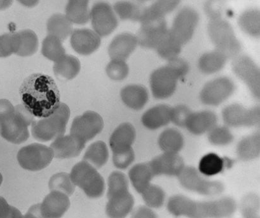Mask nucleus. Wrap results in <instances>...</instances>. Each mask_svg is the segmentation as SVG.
<instances>
[{
	"label": "nucleus",
	"instance_id": "nucleus-10",
	"mask_svg": "<svg viewBox=\"0 0 260 218\" xmlns=\"http://www.w3.org/2000/svg\"><path fill=\"white\" fill-rule=\"evenodd\" d=\"M54 158V153L50 147L39 143L23 147L17 155L19 166L31 172L40 171L47 168Z\"/></svg>",
	"mask_w": 260,
	"mask_h": 218
},
{
	"label": "nucleus",
	"instance_id": "nucleus-35",
	"mask_svg": "<svg viewBox=\"0 0 260 218\" xmlns=\"http://www.w3.org/2000/svg\"><path fill=\"white\" fill-rule=\"evenodd\" d=\"M109 159V151L107 144L98 141L90 144L85 151L83 160L88 162L95 169H101L107 164Z\"/></svg>",
	"mask_w": 260,
	"mask_h": 218
},
{
	"label": "nucleus",
	"instance_id": "nucleus-62",
	"mask_svg": "<svg viewBox=\"0 0 260 218\" xmlns=\"http://www.w3.org/2000/svg\"><path fill=\"white\" fill-rule=\"evenodd\" d=\"M137 1L140 2H146L149 1V0H137Z\"/></svg>",
	"mask_w": 260,
	"mask_h": 218
},
{
	"label": "nucleus",
	"instance_id": "nucleus-6",
	"mask_svg": "<svg viewBox=\"0 0 260 218\" xmlns=\"http://www.w3.org/2000/svg\"><path fill=\"white\" fill-rule=\"evenodd\" d=\"M70 176L75 186L80 187L90 199H99L104 194L105 182L98 170L82 160L73 167Z\"/></svg>",
	"mask_w": 260,
	"mask_h": 218
},
{
	"label": "nucleus",
	"instance_id": "nucleus-46",
	"mask_svg": "<svg viewBox=\"0 0 260 218\" xmlns=\"http://www.w3.org/2000/svg\"><path fill=\"white\" fill-rule=\"evenodd\" d=\"M20 46L18 33L0 35V58H7L16 54Z\"/></svg>",
	"mask_w": 260,
	"mask_h": 218
},
{
	"label": "nucleus",
	"instance_id": "nucleus-44",
	"mask_svg": "<svg viewBox=\"0 0 260 218\" xmlns=\"http://www.w3.org/2000/svg\"><path fill=\"white\" fill-rule=\"evenodd\" d=\"M209 143L216 146H225L233 142L234 137L229 127L216 125L208 133Z\"/></svg>",
	"mask_w": 260,
	"mask_h": 218
},
{
	"label": "nucleus",
	"instance_id": "nucleus-11",
	"mask_svg": "<svg viewBox=\"0 0 260 218\" xmlns=\"http://www.w3.org/2000/svg\"><path fill=\"white\" fill-rule=\"evenodd\" d=\"M104 128V121L99 114L94 111H86L73 120L70 129V135L85 146Z\"/></svg>",
	"mask_w": 260,
	"mask_h": 218
},
{
	"label": "nucleus",
	"instance_id": "nucleus-30",
	"mask_svg": "<svg viewBox=\"0 0 260 218\" xmlns=\"http://www.w3.org/2000/svg\"><path fill=\"white\" fill-rule=\"evenodd\" d=\"M227 60L225 56L216 49L205 52L199 59V70L204 74H214L223 69Z\"/></svg>",
	"mask_w": 260,
	"mask_h": 218
},
{
	"label": "nucleus",
	"instance_id": "nucleus-23",
	"mask_svg": "<svg viewBox=\"0 0 260 218\" xmlns=\"http://www.w3.org/2000/svg\"><path fill=\"white\" fill-rule=\"evenodd\" d=\"M181 0H155L153 4L144 8L140 24L161 21L167 15L178 8Z\"/></svg>",
	"mask_w": 260,
	"mask_h": 218
},
{
	"label": "nucleus",
	"instance_id": "nucleus-24",
	"mask_svg": "<svg viewBox=\"0 0 260 218\" xmlns=\"http://www.w3.org/2000/svg\"><path fill=\"white\" fill-rule=\"evenodd\" d=\"M218 117L211 111H203L191 113L186 122L185 128L189 132L195 135L208 133L217 125Z\"/></svg>",
	"mask_w": 260,
	"mask_h": 218
},
{
	"label": "nucleus",
	"instance_id": "nucleus-51",
	"mask_svg": "<svg viewBox=\"0 0 260 218\" xmlns=\"http://www.w3.org/2000/svg\"><path fill=\"white\" fill-rule=\"evenodd\" d=\"M260 200L258 195L250 193L242 198L239 204L241 213L257 211L259 212Z\"/></svg>",
	"mask_w": 260,
	"mask_h": 218
},
{
	"label": "nucleus",
	"instance_id": "nucleus-27",
	"mask_svg": "<svg viewBox=\"0 0 260 218\" xmlns=\"http://www.w3.org/2000/svg\"><path fill=\"white\" fill-rule=\"evenodd\" d=\"M120 97L127 107L140 111L147 103L149 94L146 88L138 85L125 86L120 91Z\"/></svg>",
	"mask_w": 260,
	"mask_h": 218
},
{
	"label": "nucleus",
	"instance_id": "nucleus-16",
	"mask_svg": "<svg viewBox=\"0 0 260 218\" xmlns=\"http://www.w3.org/2000/svg\"><path fill=\"white\" fill-rule=\"evenodd\" d=\"M169 28L165 19L141 24L136 35L138 45L145 49H155L164 38L168 35Z\"/></svg>",
	"mask_w": 260,
	"mask_h": 218
},
{
	"label": "nucleus",
	"instance_id": "nucleus-41",
	"mask_svg": "<svg viewBox=\"0 0 260 218\" xmlns=\"http://www.w3.org/2000/svg\"><path fill=\"white\" fill-rule=\"evenodd\" d=\"M182 47L171 36L169 32L168 35L156 47L155 50L159 57L169 62L179 57Z\"/></svg>",
	"mask_w": 260,
	"mask_h": 218
},
{
	"label": "nucleus",
	"instance_id": "nucleus-37",
	"mask_svg": "<svg viewBox=\"0 0 260 218\" xmlns=\"http://www.w3.org/2000/svg\"><path fill=\"white\" fill-rule=\"evenodd\" d=\"M117 17L123 21L140 22L145 7L135 2L122 0L113 7Z\"/></svg>",
	"mask_w": 260,
	"mask_h": 218
},
{
	"label": "nucleus",
	"instance_id": "nucleus-38",
	"mask_svg": "<svg viewBox=\"0 0 260 218\" xmlns=\"http://www.w3.org/2000/svg\"><path fill=\"white\" fill-rule=\"evenodd\" d=\"M62 42L58 38L48 35L42 42V54L47 59L56 62L66 55Z\"/></svg>",
	"mask_w": 260,
	"mask_h": 218
},
{
	"label": "nucleus",
	"instance_id": "nucleus-2",
	"mask_svg": "<svg viewBox=\"0 0 260 218\" xmlns=\"http://www.w3.org/2000/svg\"><path fill=\"white\" fill-rule=\"evenodd\" d=\"M237 208L236 200L230 197L197 201L177 194L169 198L167 202V209L171 215L187 218H229L236 213Z\"/></svg>",
	"mask_w": 260,
	"mask_h": 218
},
{
	"label": "nucleus",
	"instance_id": "nucleus-9",
	"mask_svg": "<svg viewBox=\"0 0 260 218\" xmlns=\"http://www.w3.org/2000/svg\"><path fill=\"white\" fill-rule=\"evenodd\" d=\"M232 70L236 77L248 88L256 100L260 98V70L249 56L239 54L232 59Z\"/></svg>",
	"mask_w": 260,
	"mask_h": 218
},
{
	"label": "nucleus",
	"instance_id": "nucleus-4",
	"mask_svg": "<svg viewBox=\"0 0 260 218\" xmlns=\"http://www.w3.org/2000/svg\"><path fill=\"white\" fill-rule=\"evenodd\" d=\"M70 118V109L67 104L60 103L59 107L48 117L34 121L31 133L38 141L47 143L64 135Z\"/></svg>",
	"mask_w": 260,
	"mask_h": 218
},
{
	"label": "nucleus",
	"instance_id": "nucleus-18",
	"mask_svg": "<svg viewBox=\"0 0 260 218\" xmlns=\"http://www.w3.org/2000/svg\"><path fill=\"white\" fill-rule=\"evenodd\" d=\"M70 43L73 49L78 54L89 56L99 49L102 37L94 30L78 29L70 35Z\"/></svg>",
	"mask_w": 260,
	"mask_h": 218
},
{
	"label": "nucleus",
	"instance_id": "nucleus-45",
	"mask_svg": "<svg viewBox=\"0 0 260 218\" xmlns=\"http://www.w3.org/2000/svg\"><path fill=\"white\" fill-rule=\"evenodd\" d=\"M108 198L128 192L127 177L122 172H113L108 177Z\"/></svg>",
	"mask_w": 260,
	"mask_h": 218
},
{
	"label": "nucleus",
	"instance_id": "nucleus-61",
	"mask_svg": "<svg viewBox=\"0 0 260 218\" xmlns=\"http://www.w3.org/2000/svg\"><path fill=\"white\" fill-rule=\"evenodd\" d=\"M2 182H3V176H2V174L0 173V186H1Z\"/></svg>",
	"mask_w": 260,
	"mask_h": 218
},
{
	"label": "nucleus",
	"instance_id": "nucleus-47",
	"mask_svg": "<svg viewBox=\"0 0 260 218\" xmlns=\"http://www.w3.org/2000/svg\"><path fill=\"white\" fill-rule=\"evenodd\" d=\"M106 73L110 79L121 81L127 77L129 68L125 61L112 60L106 67Z\"/></svg>",
	"mask_w": 260,
	"mask_h": 218
},
{
	"label": "nucleus",
	"instance_id": "nucleus-3",
	"mask_svg": "<svg viewBox=\"0 0 260 218\" xmlns=\"http://www.w3.org/2000/svg\"><path fill=\"white\" fill-rule=\"evenodd\" d=\"M34 121L23 105L16 106L13 111L0 117V135L9 143H24L29 138L28 128Z\"/></svg>",
	"mask_w": 260,
	"mask_h": 218
},
{
	"label": "nucleus",
	"instance_id": "nucleus-56",
	"mask_svg": "<svg viewBox=\"0 0 260 218\" xmlns=\"http://www.w3.org/2000/svg\"><path fill=\"white\" fill-rule=\"evenodd\" d=\"M24 218H44L40 210V204H35L29 208Z\"/></svg>",
	"mask_w": 260,
	"mask_h": 218
},
{
	"label": "nucleus",
	"instance_id": "nucleus-49",
	"mask_svg": "<svg viewBox=\"0 0 260 218\" xmlns=\"http://www.w3.org/2000/svg\"><path fill=\"white\" fill-rule=\"evenodd\" d=\"M224 8V0H207L204 11L210 20L222 18Z\"/></svg>",
	"mask_w": 260,
	"mask_h": 218
},
{
	"label": "nucleus",
	"instance_id": "nucleus-12",
	"mask_svg": "<svg viewBox=\"0 0 260 218\" xmlns=\"http://www.w3.org/2000/svg\"><path fill=\"white\" fill-rule=\"evenodd\" d=\"M221 116L228 127H253L259 125L260 108L259 106L246 108L241 104L232 103L223 109Z\"/></svg>",
	"mask_w": 260,
	"mask_h": 218
},
{
	"label": "nucleus",
	"instance_id": "nucleus-17",
	"mask_svg": "<svg viewBox=\"0 0 260 218\" xmlns=\"http://www.w3.org/2000/svg\"><path fill=\"white\" fill-rule=\"evenodd\" d=\"M154 177H178L185 167L182 157L179 154L163 153L148 162Z\"/></svg>",
	"mask_w": 260,
	"mask_h": 218
},
{
	"label": "nucleus",
	"instance_id": "nucleus-40",
	"mask_svg": "<svg viewBox=\"0 0 260 218\" xmlns=\"http://www.w3.org/2000/svg\"><path fill=\"white\" fill-rule=\"evenodd\" d=\"M20 46L17 55L21 57H31L36 53L39 48V39L32 30H24L18 32Z\"/></svg>",
	"mask_w": 260,
	"mask_h": 218
},
{
	"label": "nucleus",
	"instance_id": "nucleus-50",
	"mask_svg": "<svg viewBox=\"0 0 260 218\" xmlns=\"http://www.w3.org/2000/svg\"><path fill=\"white\" fill-rule=\"evenodd\" d=\"M135 159V153L133 149L131 148L123 153L113 154V164L116 168L125 170L132 165Z\"/></svg>",
	"mask_w": 260,
	"mask_h": 218
},
{
	"label": "nucleus",
	"instance_id": "nucleus-28",
	"mask_svg": "<svg viewBox=\"0 0 260 218\" xmlns=\"http://www.w3.org/2000/svg\"><path fill=\"white\" fill-rule=\"evenodd\" d=\"M236 154L240 160L249 161L259 158L260 134L259 132L245 137L237 144Z\"/></svg>",
	"mask_w": 260,
	"mask_h": 218
},
{
	"label": "nucleus",
	"instance_id": "nucleus-48",
	"mask_svg": "<svg viewBox=\"0 0 260 218\" xmlns=\"http://www.w3.org/2000/svg\"><path fill=\"white\" fill-rule=\"evenodd\" d=\"M192 111L184 105H178L171 107V122L179 127H185L188 118Z\"/></svg>",
	"mask_w": 260,
	"mask_h": 218
},
{
	"label": "nucleus",
	"instance_id": "nucleus-26",
	"mask_svg": "<svg viewBox=\"0 0 260 218\" xmlns=\"http://www.w3.org/2000/svg\"><path fill=\"white\" fill-rule=\"evenodd\" d=\"M171 107L160 104L148 109L141 117V123L145 128L155 130L171 122Z\"/></svg>",
	"mask_w": 260,
	"mask_h": 218
},
{
	"label": "nucleus",
	"instance_id": "nucleus-22",
	"mask_svg": "<svg viewBox=\"0 0 260 218\" xmlns=\"http://www.w3.org/2000/svg\"><path fill=\"white\" fill-rule=\"evenodd\" d=\"M135 199L129 191L108 198L106 213L109 218H126L132 212Z\"/></svg>",
	"mask_w": 260,
	"mask_h": 218
},
{
	"label": "nucleus",
	"instance_id": "nucleus-60",
	"mask_svg": "<svg viewBox=\"0 0 260 218\" xmlns=\"http://www.w3.org/2000/svg\"><path fill=\"white\" fill-rule=\"evenodd\" d=\"M242 218H259V213L242 215Z\"/></svg>",
	"mask_w": 260,
	"mask_h": 218
},
{
	"label": "nucleus",
	"instance_id": "nucleus-8",
	"mask_svg": "<svg viewBox=\"0 0 260 218\" xmlns=\"http://www.w3.org/2000/svg\"><path fill=\"white\" fill-rule=\"evenodd\" d=\"M199 20V14L195 9L190 7H183L176 14L171 28H169V34L183 46L192 39Z\"/></svg>",
	"mask_w": 260,
	"mask_h": 218
},
{
	"label": "nucleus",
	"instance_id": "nucleus-57",
	"mask_svg": "<svg viewBox=\"0 0 260 218\" xmlns=\"http://www.w3.org/2000/svg\"><path fill=\"white\" fill-rule=\"evenodd\" d=\"M22 6L28 8H32L39 4V0H17Z\"/></svg>",
	"mask_w": 260,
	"mask_h": 218
},
{
	"label": "nucleus",
	"instance_id": "nucleus-42",
	"mask_svg": "<svg viewBox=\"0 0 260 218\" xmlns=\"http://www.w3.org/2000/svg\"><path fill=\"white\" fill-rule=\"evenodd\" d=\"M141 195L145 205L151 209H160L165 203L166 193L157 185L151 184Z\"/></svg>",
	"mask_w": 260,
	"mask_h": 218
},
{
	"label": "nucleus",
	"instance_id": "nucleus-59",
	"mask_svg": "<svg viewBox=\"0 0 260 218\" xmlns=\"http://www.w3.org/2000/svg\"><path fill=\"white\" fill-rule=\"evenodd\" d=\"M13 3V0H0V11L9 9Z\"/></svg>",
	"mask_w": 260,
	"mask_h": 218
},
{
	"label": "nucleus",
	"instance_id": "nucleus-36",
	"mask_svg": "<svg viewBox=\"0 0 260 218\" xmlns=\"http://www.w3.org/2000/svg\"><path fill=\"white\" fill-rule=\"evenodd\" d=\"M240 29L250 37L259 38L260 35V12L258 9L246 10L238 18Z\"/></svg>",
	"mask_w": 260,
	"mask_h": 218
},
{
	"label": "nucleus",
	"instance_id": "nucleus-20",
	"mask_svg": "<svg viewBox=\"0 0 260 218\" xmlns=\"http://www.w3.org/2000/svg\"><path fill=\"white\" fill-rule=\"evenodd\" d=\"M138 46L137 38L130 33L118 35L108 47V54L112 60L126 61Z\"/></svg>",
	"mask_w": 260,
	"mask_h": 218
},
{
	"label": "nucleus",
	"instance_id": "nucleus-31",
	"mask_svg": "<svg viewBox=\"0 0 260 218\" xmlns=\"http://www.w3.org/2000/svg\"><path fill=\"white\" fill-rule=\"evenodd\" d=\"M90 0H68L65 16L72 24H85L90 21Z\"/></svg>",
	"mask_w": 260,
	"mask_h": 218
},
{
	"label": "nucleus",
	"instance_id": "nucleus-14",
	"mask_svg": "<svg viewBox=\"0 0 260 218\" xmlns=\"http://www.w3.org/2000/svg\"><path fill=\"white\" fill-rule=\"evenodd\" d=\"M92 30L101 37L109 36L118 27V21L114 10L105 2L95 4L90 11Z\"/></svg>",
	"mask_w": 260,
	"mask_h": 218
},
{
	"label": "nucleus",
	"instance_id": "nucleus-19",
	"mask_svg": "<svg viewBox=\"0 0 260 218\" xmlns=\"http://www.w3.org/2000/svg\"><path fill=\"white\" fill-rule=\"evenodd\" d=\"M69 196L63 193L50 191L40 204V210L44 218H61L69 210Z\"/></svg>",
	"mask_w": 260,
	"mask_h": 218
},
{
	"label": "nucleus",
	"instance_id": "nucleus-21",
	"mask_svg": "<svg viewBox=\"0 0 260 218\" xmlns=\"http://www.w3.org/2000/svg\"><path fill=\"white\" fill-rule=\"evenodd\" d=\"M136 138V131L132 124H120L110 136L109 144L113 154L123 153L133 148Z\"/></svg>",
	"mask_w": 260,
	"mask_h": 218
},
{
	"label": "nucleus",
	"instance_id": "nucleus-29",
	"mask_svg": "<svg viewBox=\"0 0 260 218\" xmlns=\"http://www.w3.org/2000/svg\"><path fill=\"white\" fill-rule=\"evenodd\" d=\"M154 177L148 163L136 164L128 172V179L134 188L141 194L150 186Z\"/></svg>",
	"mask_w": 260,
	"mask_h": 218
},
{
	"label": "nucleus",
	"instance_id": "nucleus-34",
	"mask_svg": "<svg viewBox=\"0 0 260 218\" xmlns=\"http://www.w3.org/2000/svg\"><path fill=\"white\" fill-rule=\"evenodd\" d=\"M72 24L65 14L53 15L47 21L48 35H52L63 41L72 35Z\"/></svg>",
	"mask_w": 260,
	"mask_h": 218
},
{
	"label": "nucleus",
	"instance_id": "nucleus-25",
	"mask_svg": "<svg viewBox=\"0 0 260 218\" xmlns=\"http://www.w3.org/2000/svg\"><path fill=\"white\" fill-rule=\"evenodd\" d=\"M50 148L55 158L70 159L80 155L85 146L80 144L72 135H62L55 139Z\"/></svg>",
	"mask_w": 260,
	"mask_h": 218
},
{
	"label": "nucleus",
	"instance_id": "nucleus-58",
	"mask_svg": "<svg viewBox=\"0 0 260 218\" xmlns=\"http://www.w3.org/2000/svg\"><path fill=\"white\" fill-rule=\"evenodd\" d=\"M7 218H24V215H22L21 212L17 208L12 206L11 212Z\"/></svg>",
	"mask_w": 260,
	"mask_h": 218
},
{
	"label": "nucleus",
	"instance_id": "nucleus-52",
	"mask_svg": "<svg viewBox=\"0 0 260 218\" xmlns=\"http://www.w3.org/2000/svg\"><path fill=\"white\" fill-rule=\"evenodd\" d=\"M166 65L175 73L179 79L185 77L190 69L188 62L180 57L169 61Z\"/></svg>",
	"mask_w": 260,
	"mask_h": 218
},
{
	"label": "nucleus",
	"instance_id": "nucleus-55",
	"mask_svg": "<svg viewBox=\"0 0 260 218\" xmlns=\"http://www.w3.org/2000/svg\"><path fill=\"white\" fill-rule=\"evenodd\" d=\"M12 205L4 197H0V218H7L11 212Z\"/></svg>",
	"mask_w": 260,
	"mask_h": 218
},
{
	"label": "nucleus",
	"instance_id": "nucleus-5",
	"mask_svg": "<svg viewBox=\"0 0 260 218\" xmlns=\"http://www.w3.org/2000/svg\"><path fill=\"white\" fill-rule=\"evenodd\" d=\"M208 33L215 49L227 59H234L241 54L242 45L229 22L223 18L210 20Z\"/></svg>",
	"mask_w": 260,
	"mask_h": 218
},
{
	"label": "nucleus",
	"instance_id": "nucleus-1",
	"mask_svg": "<svg viewBox=\"0 0 260 218\" xmlns=\"http://www.w3.org/2000/svg\"><path fill=\"white\" fill-rule=\"evenodd\" d=\"M22 105L34 117H48L59 107L60 93L54 80L49 76L35 73L25 80L21 90Z\"/></svg>",
	"mask_w": 260,
	"mask_h": 218
},
{
	"label": "nucleus",
	"instance_id": "nucleus-43",
	"mask_svg": "<svg viewBox=\"0 0 260 218\" xmlns=\"http://www.w3.org/2000/svg\"><path fill=\"white\" fill-rule=\"evenodd\" d=\"M49 187L50 191L61 192L70 197L74 193L76 186L70 178V174L59 172L50 177Z\"/></svg>",
	"mask_w": 260,
	"mask_h": 218
},
{
	"label": "nucleus",
	"instance_id": "nucleus-13",
	"mask_svg": "<svg viewBox=\"0 0 260 218\" xmlns=\"http://www.w3.org/2000/svg\"><path fill=\"white\" fill-rule=\"evenodd\" d=\"M236 89V85L231 78L218 77L209 81L204 86L199 98L204 105L219 106L233 95Z\"/></svg>",
	"mask_w": 260,
	"mask_h": 218
},
{
	"label": "nucleus",
	"instance_id": "nucleus-15",
	"mask_svg": "<svg viewBox=\"0 0 260 218\" xmlns=\"http://www.w3.org/2000/svg\"><path fill=\"white\" fill-rule=\"evenodd\" d=\"M178 80L175 73L168 65L156 68L150 77V89L154 98L165 100L171 97L177 88Z\"/></svg>",
	"mask_w": 260,
	"mask_h": 218
},
{
	"label": "nucleus",
	"instance_id": "nucleus-7",
	"mask_svg": "<svg viewBox=\"0 0 260 218\" xmlns=\"http://www.w3.org/2000/svg\"><path fill=\"white\" fill-rule=\"evenodd\" d=\"M177 177L183 188L203 196L216 197L224 191L223 182L204 178L193 167L185 166Z\"/></svg>",
	"mask_w": 260,
	"mask_h": 218
},
{
	"label": "nucleus",
	"instance_id": "nucleus-33",
	"mask_svg": "<svg viewBox=\"0 0 260 218\" xmlns=\"http://www.w3.org/2000/svg\"><path fill=\"white\" fill-rule=\"evenodd\" d=\"M81 64L79 60L72 55L66 54L55 62L54 72L58 77L72 80L80 73Z\"/></svg>",
	"mask_w": 260,
	"mask_h": 218
},
{
	"label": "nucleus",
	"instance_id": "nucleus-32",
	"mask_svg": "<svg viewBox=\"0 0 260 218\" xmlns=\"http://www.w3.org/2000/svg\"><path fill=\"white\" fill-rule=\"evenodd\" d=\"M158 144L164 153L178 154L183 148L184 138L176 129L168 128L159 135Z\"/></svg>",
	"mask_w": 260,
	"mask_h": 218
},
{
	"label": "nucleus",
	"instance_id": "nucleus-53",
	"mask_svg": "<svg viewBox=\"0 0 260 218\" xmlns=\"http://www.w3.org/2000/svg\"><path fill=\"white\" fill-rule=\"evenodd\" d=\"M131 218H158V217L153 209L146 205H141L133 210Z\"/></svg>",
	"mask_w": 260,
	"mask_h": 218
},
{
	"label": "nucleus",
	"instance_id": "nucleus-39",
	"mask_svg": "<svg viewBox=\"0 0 260 218\" xmlns=\"http://www.w3.org/2000/svg\"><path fill=\"white\" fill-rule=\"evenodd\" d=\"M224 165L223 159L218 154L209 153L201 159L198 171L203 176H214L223 171Z\"/></svg>",
	"mask_w": 260,
	"mask_h": 218
},
{
	"label": "nucleus",
	"instance_id": "nucleus-54",
	"mask_svg": "<svg viewBox=\"0 0 260 218\" xmlns=\"http://www.w3.org/2000/svg\"><path fill=\"white\" fill-rule=\"evenodd\" d=\"M15 109L11 101L7 99H0V117L12 112Z\"/></svg>",
	"mask_w": 260,
	"mask_h": 218
}]
</instances>
